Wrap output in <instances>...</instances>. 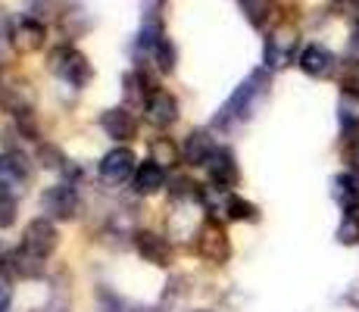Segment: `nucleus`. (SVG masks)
Listing matches in <instances>:
<instances>
[{
  "label": "nucleus",
  "mask_w": 359,
  "mask_h": 312,
  "mask_svg": "<svg viewBox=\"0 0 359 312\" xmlns=\"http://www.w3.org/2000/svg\"><path fill=\"white\" fill-rule=\"evenodd\" d=\"M266 94H269V72L266 69H257V72H250L234 88V94L222 103V109L216 113L212 125H216V128H234V125L247 122L253 116V109H257V103Z\"/></svg>",
  "instance_id": "f257e3e1"
},
{
  "label": "nucleus",
  "mask_w": 359,
  "mask_h": 312,
  "mask_svg": "<svg viewBox=\"0 0 359 312\" xmlns=\"http://www.w3.org/2000/svg\"><path fill=\"white\" fill-rule=\"evenodd\" d=\"M194 247H197V256L210 266H225L231 259V240H229V231L225 225L219 222L216 216H206L203 222L197 225V234H194Z\"/></svg>",
  "instance_id": "f03ea898"
},
{
  "label": "nucleus",
  "mask_w": 359,
  "mask_h": 312,
  "mask_svg": "<svg viewBox=\"0 0 359 312\" xmlns=\"http://www.w3.org/2000/svg\"><path fill=\"white\" fill-rule=\"evenodd\" d=\"M47 69H50L60 81H66V85H72V88H85L88 81H91V62H88L85 53L69 44L53 47L50 57H47Z\"/></svg>",
  "instance_id": "7ed1b4c3"
},
{
  "label": "nucleus",
  "mask_w": 359,
  "mask_h": 312,
  "mask_svg": "<svg viewBox=\"0 0 359 312\" xmlns=\"http://www.w3.org/2000/svg\"><path fill=\"white\" fill-rule=\"evenodd\" d=\"M41 210H44V216L53 219V222H72L81 210V200H79L75 184L57 182V184L44 187V194H41Z\"/></svg>",
  "instance_id": "20e7f679"
},
{
  "label": "nucleus",
  "mask_w": 359,
  "mask_h": 312,
  "mask_svg": "<svg viewBox=\"0 0 359 312\" xmlns=\"http://www.w3.org/2000/svg\"><path fill=\"white\" fill-rule=\"evenodd\" d=\"M19 247H22L25 253L38 256V259L53 256V250L60 247V231H57V225H53V219H47V216L32 219L29 225L22 228V240H19Z\"/></svg>",
  "instance_id": "39448f33"
},
{
  "label": "nucleus",
  "mask_w": 359,
  "mask_h": 312,
  "mask_svg": "<svg viewBox=\"0 0 359 312\" xmlns=\"http://www.w3.org/2000/svg\"><path fill=\"white\" fill-rule=\"evenodd\" d=\"M297 29L294 25H278L272 34L266 38V47H262V60H266V69H285L294 62V53H297Z\"/></svg>",
  "instance_id": "423d86ee"
},
{
  "label": "nucleus",
  "mask_w": 359,
  "mask_h": 312,
  "mask_svg": "<svg viewBox=\"0 0 359 312\" xmlns=\"http://www.w3.org/2000/svg\"><path fill=\"white\" fill-rule=\"evenodd\" d=\"M131 238H135V250H137V256H141L144 262H150V266H156V269L172 266V240L163 238L160 231L137 228Z\"/></svg>",
  "instance_id": "0eeeda50"
},
{
  "label": "nucleus",
  "mask_w": 359,
  "mask_h": 312,
  "mask_svg": "<svg viewBox=\"0 0 359 312\" xmlns=\"http://www.w3.org/2000/svg\"><path fill=\"white\" fill-rule=\"evenodd\" d=\"M137 156H135V150H128V147H113L107 156L100 159V165H97V172H100V178L107 184H126L128 178H135V172H137Z\"/></svg>",
  "instance_id": "6e6552de"
},
{
  "label": "nucleus",
  "mask_w": 359,
  "mask_h": 312,
  "mask_svg": "<svg viewBox=\"0 0 359 312\" xmlns=\"http://www.w3.org/2000/svg\"><path fill=\"white\" fill-rule=\"evenodd\" d=\"M203 169H206V175H210V184L216 187V191H222V194H229L231 187L238 184V178H241L234 150L231 147H222V144L216 147V154L210 156V163H206Z\"/></svg>",
  "instance_id": "1a4fd4ad"
},
{
  "label": "nucleus",
  "mask_w": 359,
  "mask_h": 312,
  "mask_svg": "<svg viewBox=\"0 0 359 312\" xmlns=\"http://www.w3.org/2000/svg\"><path fill=\"white\" fill-rule=\"evenodd\" d=\"M100 128H103V135L113 137V141H119V144L135 141V137H137V119H135V113H131V109H126V107H109V109H103Z\"/></svg>",
  "instance_id": "9d476101"
},
{
  "label": "nucleus",
  "mask_w": 359,
  "mask_h": 312,
  "mask_svg": "<svg viewBox=\"0 0 359 312\" xmlns=\"http://www.w3.org/2000/svg\"><path fill=\"white\" fill-rule=\"evenodd\" d=\"M144 119H147L154 128H172L178 122V100L175 94L169 91H154L144 103Z\"/></svg>",
  "instance_id": "9b49d317"
},
{
  "label": "nucleus",
  "mask_w": 359,
  "mask_h": 312,
  "mask_svg": "<svg viewBox=\"0 0 359 312\" xmlns=\"http://www.w3.org/2000/svg\"><path fill=\"white\" fill-rule=\"evenodd\" d=\"M29 187V163L22 154H0V191L6 194H25Z\"/></svg>",
  "instance_id": "f8f14e48"
},
{
  "label": "nucleus",
  "mask_w": 359,
  "mask_h": 312,
  "mask_svg": "<svg viewBox=\"0 0 359 312\" xmlns=\"http://www.w3.org/2000/svg\"><path fill=\"white\" fill-rule=\"evenodd\" d=\"M0 109L16 116V122L34 116V91L29 81H13L10 88H4L0 91Z\"/></svg>",
  "instance_id": "ddd939ff"
},
{
  "label": "nucleus",
  "mask_w": 359,
  "mask_h": 312,
  "mask_svg": "<svg viewBox=\"0 0 359 312\" xmlns=\"http://www.w3.org/2000/svg\"><path fill=\"white\" fill-rule=\"evenodd\" d=\"M216 147H219V144L212 141V135L206 128L188 131V137H184V144H182V163L191 165V169L206 165V163H210V156L216 154Z\"/></svg>",
  "instance_id": "4468645a"
},
{
  "label": "nucleus",
  "mask_w": 359,
  "mask_h": 312,
  "mask_svg": "<svg viewBox=\"0 0 359 312\" xmlns=\"http://www.w3.org/2000/svg\"><path fill=\"white\" fill-rule=\"evenodd\" d=\"M297 66H300L309 79H328V75L337 69V57L325 44H306L300 53V60H297Z\"/></svg>",
  "instance_id": "2eb2a0df"
},
{
  "label": "nucleus",
  "mask_w": 359,
  "mask_h": 312,
  "mask_svg": "<svg viewBox=\"0 0 359 312\" xmlns=\"http://www.w3.org/2000/svg\"><path fill=\"white\" fill-rule=\"evenodd\" d=\"M44 38H47L44 25L32 16L19 19V22L13 25V47H16L19 53H38L41 47H44Z\"/></svg>",
  "instance_id": "dca6fc26"
},
{
  "label": "nucleus",
  "mask_w": 359,
  "mask_h": 312,
  "mask_svg": "<svg viewBox=\"0 0 359 312\" xmlns=\"http://www.w3.org/2000/svg\"><path fill=\"white\" fill-rule=\"evenodd\" d=\"M131 187H135V194H141V197H154V194H160L165 187V169L156 165L154 159H144V163L137 165L135 178H131Z\"/></svg>",
  "instance_id": "f3484780"
},
{
  "label": "nucleus",
  "mask_w": 359,
  "mask_h": 312,
  "mask_svg": "<svg viewBox=\"0 0 359 312\" xmlns=\"http://www.w3.org/2000/svg\"><path fill=\"white\" fill-rule=\"evenodd\" d=\"M331 197L337 200L344 212H359V175L356 172H341L331 182Z\"/></svg>",
  "instance_id": "a211bd4d"
},
{
  "label": "nucleus",
  "mask_w": 359,
  "mask_h": 312,
  "mask_svg": "<svg viewBox=\"0 0 359 312\" xmlns=\"http://www.w3.org/2000/svg\"><path fill=\"white\" fill-rule=\"evenodd\" d=\"M6 269H10L13 275H19V278H41L44 275V259H38V256L25 253L22 247H16L10 256H6Z\"/></svg>",
  "instance_id": "6ab92c4d"
},
{
  "label": "nucleus",
  "mask_w": 359,
  "mask_h": 312,
  "mask_svg": "<svg viewBox=\"0 0 359 312\" xmlns=\"http://www.w3.org/2000/svg\"><path fill=\"white\" fill-rule=\"evenodd\" d=\"M337 119L350 135L359 131V88H344L341 100H337Z\"/></svg>",
  "instance_id": "aec40b11"
},
{
  "label": "nucleus",
  "mask_w": 359,
  "mask_h": 312,
  "mask_svg": "<svg viewBox=\"0 0 359 312\" xmlns=\"http://www.w3.org/2000/svg\"><path fill=\"white\" fill-rule=\"evenodd\" d=\"M150 159H154L156 165H163V169H172V165H178V159H182V147H175L169 137H154V141H150Z\"/></svg>",
  "instance_id": "412c9836"
},
{
  "label": "nucleus",
  "mask_w": 359,
  "mask_h": 312,
  "mask_svg": "<svg viewBox=\"0 0 359 312\" xmlns=\"http://www.w3.org/2000/svg\"><path fill=\"white\" fill-rule=\"evenodd\" d=\"M225 216L234 219V222H257L259 219V210L250 203V200H244V197H238V194H229L225 197Z\"/></svg>",
  "instance_id": "4be33fe9"
},
{
  "label": "nucleus",
  "mask_w": 359,
  "mask_h": 312,
  "mask_svg": "<svg viewBox=\"0 0 359 312\" xmlns=\"http://www.w3.org/2000/svg\"><path fill=\"white\" fill-rule=\"evenodd\" d=\"M241 13L253 29H262L272 16V0H241Z\"/></svg>",
  "instance_id": "5701e85b"
},
{
  "label": "nucleus",
  "mask_w": 359,
  "mask_h": 312,
  "mask_svg": "<svg viewBox=\"0 0 359 312\" xmlns=\"http://www.w3.org/2000/svg\"><path fill=\"white\" fill-rule=\"evenodd\" d=\"M38 163L44 165V169H50V172H66L69 169V159L63 156V150L60 147H53V144H38Z\"/></svg>",
  "instance_id": "b1692460"
},
{
  "label": "nucleus",
  "mask_w": 359,
  "mask_h": 312,
  "mask_svg": "<svg viewBox=\"0 0 359 312\" xmlns=\"http://www.w3.org/2000/svg\"><path fill=\"white\" fill-rule=\"evenodd\" d=\"M337 244L344 247L359 244V212H344L341 225H337Z\"/></svg>",
  "instance_id": "393cba45"
},
{
  "label": "nucleus",
  "mask_w": 359,
  "mask_h": 312,
  "mask_svg": "<svg viewBox=\"0 0 359 312\" xmlns=\"http://www.w3.org/2000/svg\"><path fill=\"white\" fill-rule=\"evenodd\" d=\"M169 0H141V22H163V13Z\"/></svg>",
  "instance_id": "a878e982"
},
{
  "label": "nucleus",
  "mask_w": 359,
  "mask_h": 312,
  "mask_svg": "<svg viewBox=\"0 0 359 312\" xmlns=\"http://www.w3.org/2000/svg\"><path fill=\"white\" fill-rule=\"evenodd\" d=\"M13 222H16V200L13 194L0 191V228H10Z\"/></svg>",
  "instance_id": "bb28decb"
},
{
  "label": "nucleus",
  "mask_w": 359,
  "mask_h": 312,
  "mask_svg": "<svg viewBox=\"0 0 359 312\" xmlns=\"http://www.w3.org/2000/svg\"><path fill=\"white\" fill-rule=\"evenodd\" d=\"M10 303H13V281H10V275L0 272V312L10 309Z\"/></svg>",
  "instance_id": "cd10ccee"
},
{
  "label": "nucleus",
  "mask_w": 359,
  "mask_h": 312,
  "mask_svg": "<svg viewBox=\"0 0 359 312\" xmlns=\"http://www.w3.org/2000/svg\"><path fill=\"white\" fill-rule=\"evenodd\" d=\"M347 159H350V169L359 175V135H353V141H350L347 147Z\"/></svg>",
  "instance_id": "c85d7f7f"
},
{
  "label": "nucleus",
  "mask_w": 359,
  "mask_h": 312,
  "mask_svg": "<svg viewBox=\"0 0 359 312\" xmlns=\"http://www.w3.org/2000/svg\"><path fill=\"white\" fill-rule=\"evenodd\" d=\"M6 38H13V29H10V19L0 16V44H4Z\"/></svg>",
  "instance_id": "c756f323"
},
{
  "label": "nucleus",
  "mask_w": 359,
  "mask_h": 312,
  "mask_svg": "<svg viewBox=\"0 0 359 312\" xmlns=\"http://www.w3.org/2000/svg\"><path fill=\"white\" fill-rule=\"evenodd\" d=\"M6 256H10V253H6V247H4V244H0V269H4V266H6Z\"/></svg>",
  "instance_id": "7c9ffc66"
},
{
  "label": "nucleus",
  "mask_w": 359,
  "mask_h": 312,
  "mask_svg": "<svg viewBox=\"0 0 359 312\" xmlns=\"http://www.w3.org/2000/svg\"><path fill=\"white\" fill-rule=\"evenodd\" d=\"M131 312H163V309H156V306H141V309H131Z\"/></svg>",
  "instance_id": "2f4dec72"
},
{
  "label": "nucleus",
  "mask_w": 359,
  "mask_h": 312,
  "mask_svg": "<svg viewBox=\"0 0 359 312\" xmlns=\"http://www.w3.org/2000/svg\"><path fill=\"white\" fill-rule=\"evenodd\" d=\"M194 312H212V309H194Z\"/></svg>",
  "instance_id": "473e14b6"
},
{
  "label": "nucleus",
  "mask_w": 359,
  "mask_h": 312,
  "mask_svg": "<svg viewBox=\"0 0 359 312\" xmlns=\"http://www.w3.org/2000/svg\"><path fill=\"white\" fill-rule=\"evenodd\" d=\"M0 79H4V69H0Z\"/></svg>",
  "instance_id": "72a5a7b5"
}]
</instances>
